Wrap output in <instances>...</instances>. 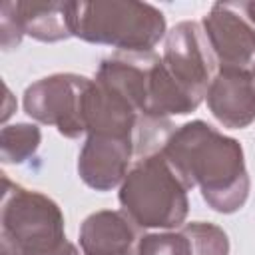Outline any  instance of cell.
I'll return each mask as SVG.
<instances>
[{"mask_svg": "<svg viewBox=\"0 0 255 255\" xmlns=\"http://www.w3.org/2000/svg\"><path fill=\"white\" fill-rule=\"evenodd\" d=\"M161 153L187 189L199 187L213 211L229 215L247 203L251 179L243 147L235 137L203 120H193L171 131Z\"/></svg>", "mask_w": 255, "mask_h": 255, "instance_id": "1", "label": "cell"}, {"mask_svg": "<svg viewBox=\"0 0 255 255\" xmlns=\"http://www.w3.org/2000/svg\"><path fill=\"white\" fill-rule=\"evenodd\" d=\"M187 185L161 151L137 159L120 185V205L139 229L173 231L189 213Z\"/></svg>", "mask_w": 255, "mask_h": 255, "instance_id": "2", "label": "cell"}, {"mask_svg": "<svg viewBox=\"0 0 255 255\" xmlns=\"http://www.w3.org/2000/svg\"><path fill=\"white\" fill-rule=\"evenodd\" d=\"M165 34V16L149 2H76L74 36L84 42L112 46L118 52H151Z\"/></svg>", "mask_w": 255, "mask_h": 255, "instance_id": "3", "label": "cell"}, {"mask_svg": "<svg viewBox=\"0 0 255 255\" xmlns=\"http://www.w3.org/2000/svg\"><path fill=\"white\" fill-rule=\"evenodd\" d=\"M2 181V237L18 245L24 255H46L68 241L64 213L52 197L42 191L26 189L6 175Z\"/></svg>", "mask_w": 255, "mask_h": 255, "instance_id": "4", "label": "cell"}, {"mask_svg": "<svg viewBox=\"0 0 255 255\" xmlns=\"http://www.w3.org/2000/svg\"><path fill=\"white\" fill-rule=\"evenodd\" d=\"M92 80L80 74H52L24 92V112L38 124L54 126L60 135L76 139L86 133L84 98Z\"/></svg>", "mask_w": 255, "mask_h": 255, "instance_id": "5", "label": "cell"}, {"mask_svg": "<svg viewBox=\"0 0 255 255\" xmlns=\"http://www.w3.org/2000/svg\"><path fill=\"white\" fill-rule=\"evenodd\" d=\"M161 62L171 78L199 102L205 100L207 88L219 70L201 24L193 20H183L165 34Z\"/></svg>", "mask_w": 255, "mask_h": 255, "instance_id": "6", "label": "cell"}, {"mask_svg": "<svg viewBox=\"0 0 255 255\" xmlns=\"http://www.w3.org/2000/svg\"><path fill=\"white\" fill-rule=\"evenodd\" d=\"M201 28L219 68L249 70L255 62V26L237 2H215L201 20Z\"/></svg>", "mask_w": 255, "mask_h": 255, "instance_id": "7", "label": "cell"}, {"mask_svg": "<svg viewBox=\"0 0 255 255\" xmlns=\"http://www.w3.org/2000/svg\"><path fill=\"white\" fill-rule=\"evenodd\" d=\"M135 157V141L131 137L88 135L78 153V175L96 191H112L120 187L131 169Z\"/></svg>", "mask_w": 255, "mask_h": 255, "instance_id": "8", "label": "cell"}, {"mask_svg": "<svg viewBox=\"0 0 255 255\" xmlns=\"http://www.w3.org/2000/svg\"><path fill=\"white\" fill-rule=\"evenodd\" d=\"M211 116L231 129H243L255 122V80L249 70L219 68L207 94Z\"/></svg>", "mask_w": 255, "mask_h": 255, "instance_id": "9", "label": "cell"}, {"mask_svg": "<svg viewBox=\"0 0 255 255\" xmlns=\"http://www.w3.org/2000/svg\"><path fill=\"white\" fill-rule=\"evenodd\" d=\"M139 120L141 114L122 94L98 80H92L84 98L86 135L131 137L135 141Z\"/></svg>", "mask_w": 255, "mask_h": 255, "instance_id": "10", "label": "cell"}, {"mask_svg": "<svg viewBox=\"0 0 255 255\" xmlns=\"http://www.w3.org/2000/svg\"><path fill=\"white\" fill-rule=\"evenodd\" d=\"M78 239L84 255H135L141 235L124 209H102L82 221Z\"/></svg>", "mask_w": 255, "mask_h": 255, "instance_id": "11", "label": "cell"}, {"mask_svg": "<svg viewBox=\"0 0 255 255\" xmlns=\"http://www.w3.org/2000/svg\"><path fill=\"white\" fill-rule=\"evenodd\" d=\"M24 36L38 42H62L74 36L76 2L60 0H16L14 2Z\"/></svg>", "mask_w": 255, "mask_h": 255, "instance_id": "12", "label": "cell"}, {"mask_svg": "<svg viewBox=\"0 0 255 255\" xmlns=\"http://www.w3.org/2000/svg\"><path fill=\"white\" fill-rule=\"evenodd\" d=\"M42 143V131L36 124H6L0 129V157L4 163L20 165L32 159Z\"/></svg>", "mask_w": 255, "mask_h": 255, "instance_id": "13", "label": "cell"}, {"mask_svg": "<svg viewBox=\"0 0 255 255\" xmlns=\"http://www.w3.org/2000/svg\"><path fill=\"white\" fill-rule=\"evenodd\" d=\"M189 241L191 255H229L231 245L227 233L207 221H191L179 227Z\"/></svg>", "mask_w": 255, "mask_h": 255, "instance_id": "14", "label": "cell"}, {"mask_svg": "<svg viewBox=\"0 0 255 255\" xmlns=\"http://www.w3.org/2000/svg\"><path fill=\"white\" fill-rule=\"evenodd\" d=\"M135 255H191V247L181 229L141 235Z\"/></svg>", "mask_w": 255, "mask_h": 255, "instance_id": "15", "label": "cell"}, {"mask_svg": "<svg viewBox=\"0 0 255 255\" xmlns=\"http://www.w3.org/2000/svg\"><path fill=\"white\" fill-rule=\"evenodd\" d=\"M22 38H24V30H22V24L18 20L14 2L12 0L2 2V6H0V44H2V50L10 52V50L18 48Z\"/></svg>", "mask_w": 255, "mask_h": 255, "instance_id": "16", "label": "cell"}, {"mask_svg": "<svg viewBox=\"0 0 255 255\" xmlns=\"http://www.w3.org/2000/svg\"><path fill=\"white\" fill-rule=\"evenodd\" d=\"M241 12L245 14V18L255 26V0H247V2H237Z\"/></svg>", "mask_w": 255, "mask_h": 255, "instance_id": "17", "label": "cell"}, {"mask_svg": "<svg viewBox=\"0 0 255 255\" xmlns=\"http://www.w3.org/2000/svg\"><path fill=\"white\" fill-rule=\"evenodd\" d=\"M4 92H6V106H4V114H2V122H4V126H6V120L10 118V114H12L14 110L10 108V102H12V94H10V90H8V86H4Z\"/></svg>", "mask_w": 255, "mask_h": 255, "instance_id": "18", "label": "cell"}, {"mask_svg": "<svg viewBox=\"0 0 255 255\" xmlns=\"http://www.w3.org/2000/svg\"><path fill=\"white\" fill-rule=\"evenodd\" d=\"M249 72H251V76H253V80H255V62H253V66L249 68Z\"/></svg>", "mask_w": 255, "mask_h": 255, "instance_id": "19", "label": "cell"}]
</instances>
